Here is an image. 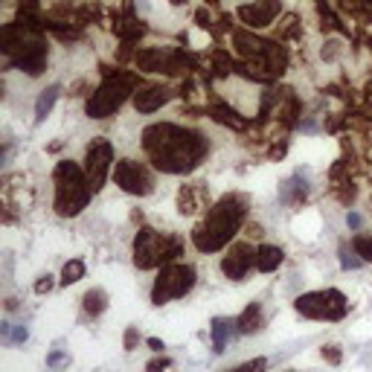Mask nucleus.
Returning <instances> with one entry per match:
<instances>
[{
    "label": "nucleus",
    "mask_w": 372,
    "mask_h": 372,
    "mask_svg": "<svg viewBox=\"0 0 372 372\" xmlns=\"http://www.w3.org/2000/svg\"><path fill=\"white\" fill-rule=\"evenodd\" d=\"M143 149L149 154V160L154 163V169L169 174H184L207 158L204 137L172 123L149 125L143 131Z\"/></svg>",
    "instance_id": "obj_1"
},
{
    "label": "nucleus",
    "mask_w": 372,
    "mask_h": 372,
    "mask_svg": "<svg viewBox=\"0 0 372 372\" xmlns=\"http://www.w3.org/2000/svg\"><path fill=\"white\" fill-rule=\"evenodd\" d=\"M244 215H247L244 198H239V195H224V198L207 212V219L195 227V233H192L195 247L201 253L221 250L233 239V233L242 227Z\"/></svg>",
    "instance_id": "obj_2"
},
{
    "label": "nucleus",
    "mask_w": 372,
    "mask_h": 372,
    "mask_svg": "<svg viewBox=\"0 0 372 372\" xmlns=\"http://www.w3.org/2000/svg\"><path fill=\"white\" fill-rule=\"evenodd\" d=\"M53 181H55V209H58V215H79L88 207L93 186H90L82 166L62 160L55 166Z\"/></svg>",
    "instance_id": "obj_3"
},
{
    "label": "nucleus",
    "mask_w": 372,
    "mask_h": 372,
    "mask_svg": "<svg viewBox=\"0 0 372 372\" xmlns=\"http://www.w3.org/2000/svg\"><path fill=\"white\" fill-rule=\"evenodd\" d=\"M174 256H181V242L178 239H169L163 233L143 227L134 239V262L137 268H158Z\"/></svg>",
    "instance_id": "obj_4"
},
{
    "label": "nucleus",
    "mask_w": 372,
    "mask_h": 372,
    "mask_svg": "<svg viewBox=\"0 0 372 372\" xmlns=\"http://www.w3.org/2000/svg\"><path fill=\"white\" fill-rule=\"evenodd\" d=\"M195 288V268L192 265H163L158 280L151 285V303L166 305L169 300H181Z\"/></svg>",
    "instance_id": "obj_5"
},
{
    "label": "nucleus",
    "mask_w": 372,
    "mask_h": 372,
    "mask_svg": "<svg viewBox=\"0 0 372 372\" xmlns=\"http://www.w3.org/2000/svg\"><path fill=\"white\" fill-rule=\"evenodd\" d=\"M294 308H297L303 317H311V320H343L346 311H349V303L340 291L326 288V291H311V294L297 297Z\"/></svg>",
    "instance_id": "obj_6"
},
{
    "label": "nucleus",
    "mask_w": 372,
    "mask_h": 372,
    "mask_svg": "<svg viewBox=\"0 0 372 372\" xmlns=\"http://www.w3.org/2000/svg\"><path fill=\"white\" fill-rule=\"evenodd\" d=\"M131 93V82L128 79H108L99 85L90 99H88V116L90 120H108L111 113H116L123 108V102Z\"/></svg>",
    "instance_id": "obj_7"
},
{
    "label": "nucleus",
    "mask_w": 372,
    "mask_h": 372,
    "mask_svg": "<svg viewBox=\"0 0 372 372\" xmlns=\"http://www.w3.org/2000/svg\"><path fill=\"white\" fill-rule=\"evenodd\" d=\"M111 163H113V146L105 140V137H96V140L88 146V154H85V174H88L93 192H99L105 186Z\"/></svg>",
    "instance_id": "obj_8"
},
{
    "label": "nucleus",
    "mask_w": 372,
    "mask_h": 372,
    "mask_svg": "<svg viewBox=\"0 0 372 372\" xmlns=\"http://www.w3.org/2000/svg\"><path fill=\"white\" fill-rule=\"evenodd\" d=\"M113 181L120 189L131 192V195H149L154 189V181H151V172L143 166V163H137V160H116L113 166Z\"/></svg>",
    "instance_id": "obj_9"
},
{
    "label": "nucleus",
    "mask_w": 372,
    "mask_h": 372,
    "mask_svg": "<svg viewBox=\"0 0 372 372\" xmlns=\"http://www.w3.org/2000/svg\"><path fill=\"white\" fill-rule=\"evenodd\" d=\"M253 268H256V247L247 244V242L233 244L230 253L221 259V273L233 282H242Z\"/></svg>",
    "instance_id": "obj_10"
},
{
    "label": "nucleus",
    "mask_w": 372,
    "mask_h": 372,
    "mask_svg": "<svg viewBox=\"0 0 372 372\" xmlns=\"http://www.w3.org/2000/svg\"><path fill=\"white\" fill-rule=\"evenodd\" d=\"M169 96H172V90H166V88H146V90H140L134 96V108L140 113H151V111H158L160 105H166Z\"/></svg>",
    "instance_id": "obj_11"
},
{
    "label": "nucleus",
    "mask_w": 372,
    "mask_h": 372,
    "mask_svg": "<svg viewBox=\"0 0 372 372\" xmlns=\"http://www.w3.org/2000/svg\"><path fill=\"white\" fill-rule=\"evenodd\" d=\"M236 331H239L236 320H227V317H215V320H212L209 335H212V352H215V355H221V352L227 349L230 338L236 335Z\"/></svg>",
    "instance_id": "obj_12"
},
{
    "label": "nucleus",
    "mask_w": 372,
    "mask_h": 372,
    "mask_svg": "<svg viewBox=\"0 0 372 372\" xmlns=\"http://www.w3.org/2000/svg\"><path fill=\"white\" fill-rule=\"evenodd\" d=\"M239 15L250 27H268L273 21V15H277V4H273V0H262L256 6H242Z\"/></svg>",
    "instance_id": "obj_13"
},
{
    "label": "nucleus",
    "mask_w": 372,
    "mask_h": 372,
    "mask_svg": "<svg viewBox=\"0 0 372 372\" xmlns=\"http://www.w3.org/2000/svg\"><path fill=\"white\" fill-rule=\"evenodd\" d=\"M282 250L280 247H273V244H262L259 250H256V270L259 273H273L280 265H282Z\"/></svg>",
    "instance_id": "obj_14"
},
{
    "label": "nucleus",
    "mask_w": 372,
    "mask_h": 372,
    "mask_svg": "<svg viewBox=\"0 0 372 372\" xmlns=\"http://www.w3.org/2000/svg\"><path fill=\"white\" fill-rule=\"evenodd\" d=\"M236 326H239L242 335L259 331V329H262V308H259V303H250V305L242 311V315L236 317Z\"/></svg>",
    "instance_id": "obj_15"
},
{
    "label": "nucleus",
    "mask_w": 372,
    "mask_h": 372,
    "mask_svg": "<svg viewBox=\"0 0 372 372\" xmlns=\"http://www.w3.org/2000/svg\"><path fill=\"white\" fill-rule=\"evenodd\" d=\"M58 85H50L47 90H41V96H38V102H35V123H44L47 120V113L53 111L55 99H58Z\"/></svg>",
    "instance_id": "obj_16"
},
{
    "label": "nucleus",
    "mask_w": 372,
    "mask_h": 372,
    "mask_svg": "<svg viewBox=\"0 0 372 372\" xmlns=\"http://www.w3.org/2000/svg\"><path fill=\"white\" fill-rule=\"evenodd\" d=\"M85 311H88V315H93V317H99L102 315V311L108 308V294L102 291V288H93V291H88L85 294Z\"/></svg>",
    "instance_id": "obj_17"
},
{
    "label": "nucleus",
    "mask_w": 372,
    "mask_h": 372,
    "mask_svg": "<svg viewBox=\"0 0 372 372\" xmlns=\"http://www.w3.org/2000/svg\"><path fill=\"white\" fill-rule=\"evenodd\" d=\"M201 186H184L181 189V198H178V204H181V212L186 215V212H195V209H201V204H198V198H201Z\"/></svg>",
    "instance_id": "obj_18"
},
{
    "label": "nucleus",
    "mask_w": 372,
    "mask_h": 372,
    "mask_svg": "<svg viewBox=\"0 0 372 372\" xmlns=\"http://www.w3.org/2000/svg\"><path fill=\"white\" fill-rule=\"evenodd\" d=\"M85 277V262L82 259H70L64 268H62V285H73Z\"/></svg>",
    "instance_id": "obj_19"
},
{
    "label": "nucleus",
    "mask_w": 372,
    "mask_h": 372,
    "mask_svg": "<svg viewBox=\"0 0 372 372\" xmlns=\"http://www.w3.org/2000/svg\"><path fill=\"white\" fill-rule=\"evenodd\" d=\"M352 247H355V253L364 262H372V236H355Z\"/></svg>",
    "instance_id": "obj_20"
},
{
    "label": "nucleus",
    "mask_w": 372,
    "mask_h": 372,
    "mask_svg": "<svg viewBox=\"0 0 372 372\" xmlns=\"http://www.w3.org/2000/svg\"><path fill=\"white\" fill-rule=\"evenodd\" d=\"M265 369H268V358H253L236 369H227V372H265Z\"/></svg>",
    "instance_id": "obj_21"
},
{
    "label": "nucleus",
    "mask_w": 372,
    "mask_h": 372,
    "mask_svg": "<svg viewBox=\"0 0 372 372\" xmlns=\"http://www.w3.org/2000/svg\"><path fill=\"white\" fill-rule=\"evenodd\" d=\"M172 366V361L166 358V355H158V358H151L149 364H146V372H166Z\"/></svg>",
    "instance_id": "obj_22"
},
{
    "label": "nucleus",
    "mask_w": 372,
    "mask_h": 372,
    "mask_svg": "<svg viewBox=\"0 0 372 372\" xmlns=\"http://www.w3.org/2000/svg\"><path fill=\"white\" fill-rule=\"evenodd\" d=\"M320 355H323V361H329V364H335V366H338V364H340V358H343L338 346H323V352H320Z\"/></svg>",
    "instance_id": "obj_23"
},
{
    "label": "nucleus",
    "mask_w": 372,
    "mask_h": 372,
    "mask_svg": "<svg viewBox=\"0 0 372 372\" xmlns=\"http://www.w3.org/2000/svg\"><path fill=\"white\" fill-rule=\"evenodd\" d=\"M27 335H29L27 326H18V329L12 331V335L6 338V343H21V340H27Z\"/></svg>",
    "instance_id": "obj_24"
},
{
    "label": "nucleus",
    "mask_w": 372,
    "mask_h": 372,
    "mask_svg": "<svg viewBox=\"0 0 372 372\" xmlns=\"http://www.w3.org/2000/svg\"><path fill=\"white\" fill-rule=\"evenodd\" d=\"M53 291V277H41L35 282V294H50Z\"/></svg>",
    "instance_id": "obj_25"
},
{
    "label": "nucleus",
    "mask_w": 372,
    "mask_h": 372,
    "mask_svg": "<svg viewBox=\"0 0 372 372\" xmlns=\"http://www.w3.org/2000/svg\"><path fill=\"white\" fill-rule=\"evenodd\" d=\"M134 346H137V329H134V326H128V331H125V349L131 352Z\"/></svg>",
    "instance_id": "obj_26"
},
{
    "label": "nucleus",
    "mask_w": 372,
    "mask_h": 372,
    "mask_svg": "<svg viewBox=\"0 0 372 372\" xmlns=\"http://www.w3.org/2000/svg\"><path fill=\"white\" fill-rule=\"evenodd\" d=\"M346 224L358 230V227H361V215H358V212H349V215H346Z\"/></svg>",
    "instance_id": "obj_27"
},
{
    "label": "nucleus",
    "mask_w": 372,
    "mask_h": 372,
    "mask_svg": "<svg viewBox=\"0 0 372 372\" xmlns=\"http://www.w3.org/2000/svg\"><path fill=\"white\" fill-rule=\"evenodd\" d=\"M47 364H50V366H58V364H64V355H62V352H53V355L47 358Z\"/></svg>",
    "instance_id": "obj_28"
},
{
    "label": "nucleus",
    "mask_w": 372,
    "mask_h": 372,
    "mask_svg": "<svg viewBox=\"0 0 372 372\" xmlns=\"http://www.w3.org/2000/svg\"><path fill=\"white\" fill-rule=\"evenodd\" d=\"M149 349H154V352L160 355V352H163L166 346H163V340H158V338H149Z\"/></svg>",
    "instance_id": "obj_29"
}]
</instances>
